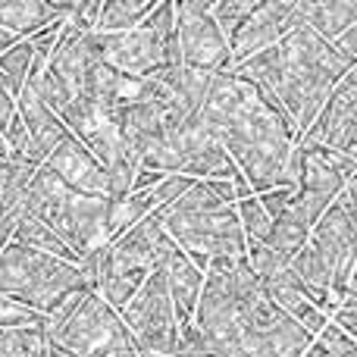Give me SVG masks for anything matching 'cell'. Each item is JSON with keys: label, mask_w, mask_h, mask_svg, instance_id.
Listing matches in <instances>:
<instances>
[{"label": "cell", "mask_w": 357, "mask_h": 357, "mask_svg": "<svg viewBox=\"0 0 357 357\" xmlns=\"http://www.w3.org/2000/svg\"><path fill=\"white\" fill-rule=\"evenodd\" d=\"M335 326L345 329V333L357 342V301L354 298H348V301L339 304V310H335Z\"/></svg>", "instance_id": "83f0119b"}, {"label": "cell", "mask_w": 357, "mask_h": 357, "mask_svg": "<svg viewBox=\"0 0 357 357\" xmlns=\"http://www.w3.org/2000/svg\"><path fill=\"white\" fill-rule=\"evenodd\" d=\"M44 335L79 357H113L138 348L123 317L98 291L69 295L54 314L44 317Z\"/></svg>", "instance_id": "277c9868"}, {"label": "cell", "mask_w": 357, "mask_h": 357, "mask_svg": "<svg viewBox=\"0 0 357 357\" xmlns=\"http://www.w3.org/2000/svg\"><path fill=\"white\" fill-rule=\"evenodd\" d=\"M126 329L132 333L135 345L144 354H160L173 357L176 342H178V320L176 307L169 298V285L163 270H151L144 285L138 289V295L119 310Z\"/></svg>", "instance_id": "ba28073f"}, {"label": "cell", "mask_w": 357, "mask_h": 357, "mask_svg": "<svg viewBox=\"0 0 357 357\" xmlns=\"http://www.w3.org/2000/svg\"><path fill=\"white\" fill-rule=\"evenodd\" d=\"M25 326H44V317L10 301V298H0V329H25Z\"/></svg>", "instance_id": "484cf974"}, {"label": "cell", "mask_w": 357, "mask_h": 357, "mask_svg": "<svg viewBox=\"0 0 357 357\" xmlns=\"http://www.w3.org/2000/svg\"><path fill=\"white\" fill-rule=\"evenodd\" d=\"M335 47H339L342 54H345V56H351V60L357 63V25H351V29H348L345 35H342L339 41H335Z\"/></svg>", "instance_id": "f1b7e54d"}, {"label": "cell", "mask_w": 357, "mask_h": 357, "mask_svg": "<svg viewBox=\"0 0 357 357\" xmlns=\"http://www.w3.org/2000/svg\"><path fill=\"white\" fill-rule=\"evenodd\" d=\"M301 16L326 41H339L351 25H357V0H298Z\"/></svg>", "instance_id": "d6986e66"}, {"label": "cell", "mask_w": 357, "mask_h": 357, "mask_svg": "<svg viewBox=\"0 0 357 357\" xmlns=\"http://www.w3.org/2000/svg\"><path fill=\"white\" fill-rule=\"evenodd\" d=\"M301 22H304V16H301V3L298 0H260L257 10L245 19V25L235 31L232 44H229L232 47V66H241L251 56L276 47Z\"/></svg>", "instance_id": "7c38bea8"}, {"label": "cell", "mask_w": 357, "mask_h": 357, "mask_svg": "<svg viewBox=\"0 0 357 357\" xmlns=\"http://www.w3.org/2000/svg\"><path fill=\"white\" fill-rule=\"evenodd\" d=\"M10 245L29 248V251L47 254V257L66 260V264H79V260H82L79 254H75L73 248H69L66 241L54 232V229H47L44 222H38V220H29V216H22V220H19V226H16V232H13Z\"/></svg>", "instance_id": "ffe728a7"}, {"label": "cell", "mask_w": 357, "mask_h": 357, "mask_svg": "<svg viewBox=\"0 0 357 357\" xmlns=\"http://www.w3.org/2000/svg\"><path fill=\"white\" fill-rule=\"evenodd\" d=\"M201 123L226 148L254 195L273 191L298 144L295 123L270 91L235 69L216 73L201 104Z\"/></svg>", "instance_id": "6da1fadb"}, {"label": "cell", "mask_w": 357, "mask_h": 357, "mask_svg": "<svg viewBox=\"0 0 357 357\" xmlns=\"http://www.w3.org/2000/svg\"><path fill=\"white\" fill-rule=\"evenodd\" d=\"M13 44H19V38H16V35H10L6 29H0V56H3L6 50L13 47Z\"/></svg>", "instance_id": "4dcf8cb0"}, {"label": "cell", "mask_w": 357, "mask_h": 357, "mask_svg": "<svg viewBox=\"0 0 357 357\" xmlns=\"http://www.w3.org/2000/svg\"><path fill=\"white\" fill-rule=\"evenodd\" d=\"M31 60H35V50L31 41H19L0 56V79L10 88L13 98H19V91L25 88V82L31 79Z\"/></svg>", "instance_id": "7402d4cb"}, {"label": "cell", "mask_w": 357, "mask_h": 357, "mask_svg": "<svg viewBox=\"0 0 357 357\" xmlns=\"http://www.w3.org/2000/svg\"><path fill=\"white\" fill-rule=\"evenodd\" d=\"M257 3L260 0H220V3L210 6V16H213V22L220 25L222 38H226L229 44H232L235 31L245 25V19L257 10Z\"/></svg>", "instance_id": "cb8c5ba5"}, {"label": "cell", "mask_w": 357, "mask_h": 357, "mask_svg": "<svg viewBox=\"0 0 357 357\" xmlns=\"http://www.w3.org/2000/svg\"><path fill=\"white\" fill-rule=\"evenodd\" d=\"M235 207H238V220H241V229H245V241H248V245H260V241L270 238L273 220L266 216V210L260 207L257 195L241 197Z\"/></svg>", "instance_id": "603a6c76"}, {"label": "cell", "mask_w": 357, "mask_h": 357, "mask_svg": "<svg viewBox=\"0 0 357 357\" xmlns=\"http://www.w3.org/2000/svg\"><path fill=\"white\" fill-rule=\"evenodd\" d=\"M44 326H25V329H0V357H29L38 345Z\"/></svg>", "instance_id": "d4e9b609"}, {"label": "cell", "mask_w": 357, "mask_h": 357, "mask_svg": "<svg viewBox=\"0 0 357 357\" xmlns=\"http://www.w3.org/2000/svg\"><path fill=\"white\" fill-rule=\"evenodd\" d=\"M157 270H163L167 276V285H169V298H173V307H176V320L178 326H188L195 320V310H197V301H201V291H204V273L197 270L195 264L188 260V254L182 248H173L167 254Z\"/></svg>", "instance_id": "2e32d148"}, {"label": "cell", "mask_w": 357, "mask_h": 357, "mask_svg": "<svg viewBox=\"0 0 357 357\" xmlns=\"http://www.w3.org/2000/svg\"><path fill=\"white\" fill-rule=\"evenodd\" d=\"M44 167L50 169L69 191L85 197H107L110 201V178H107V169L98 163V157L79 142V138L69 132L66 142L47 157Z\"/></svg>", "instance_id": "5bb4252c"}, {"label": "cell", "mask_w": 357, "mask_h": 357, "mask_svg": "<svg viewBox=\"0 0 357 357\" xmlns=\"http://www.w3.org/2000/svg\"><path fill=\"white\" fill-rule=\"evenodd\" d=\"M154 216L201 273H207L213 257H248L245 229L235 204L220 210H182L169 204L154 210Z\"/></svg>", "instance_id": "8992f818"}, {"label": "cell", "mask_w": 357, "mask_h": 357, "mask_svg": "<svg viewBox=\"0 0 357 357\" xmlns=\"http://www.w3.org/2000/svg\"><path fill=\"white\" fill-rule=\"evenodd\" d=\"M157 0H104L98 16V35H119L129 31L135 25H142L144 19L154 13Z\"/></svg>", "instance_id": "44dd1931"}, {"label": "cell", "mask_w": 357, "mask_h": 357, "mask_svg": "<svg viewBox=\"0 0 357 357\" xmlns=\"http://www.w3.org/2000/svg\"><path fill=\"white\" fill-rule=\"evenodd\" d=\"M176 248V241L163 232L160 220L154 213L148 220H142L138 226H132L126 235H119L116 241H110V251L123 260L126 266H135V270H157V266L167 260V254Z\"/></svg>", "instance_id": "9a60e30c"}, {"label": "cell", "mask_w": 357, "mask_h": 357, "mask_svg": "<svg viewBox=\"0 0 357 357\" xmlns=\"http://www.w3.org/2000/svg\"><path fill=\"white\" fill-rule=\"evenodd\" d=\"M210 0H182L176 3V41L182 66L204 73H229L232 47L222 38L220 25L210 16Z\"/></svg>", "instance_id": "30bf717a"}, {"label": "cell", "mask_w": 357, "mask_h": 357, "mask_svg": "<svg viewBox=\"0 0 357 357\" xmlns=\"http://www.w3.org/2000/svg\"><path fill=\"white\" fill-rule=\"evenodd\" d=\"M16 110L25 126V160L35 163V167H44L47 157L66 142L69 129L63 126V119L38 98V88L31 79L25 82V88L19 91Z\"/></svg>", "instance_id": "4fadbf2b"}, {"label": "cell", "mask_w": 357, "mask_h": 357, "mask_svg": "<svg viewBox=\"0 0 357 357\" xmlns=\"http://www.w3.org/2000/svg\"><path fill=\"white\" fill-rule=\"evenodd\" d=\"M19 220H22V216H3V220H0V254H3V248L13 241V232H16Z\"/></svg>", "instance_id": "f546056e"}, {"label": "cell", "mask_w": 357, "mask_h": 357, "mask_svg": "<svg viewBox=\"0 0 357 357\" xmlns=\"http://www.w3.org/2000/svg\"><path fill=\"white\" fill-rule=\"evenodd\" d=\"M104 63L126 79H148L167 66V47L176 38V3L163 0L142 25L119 35H98Z\"/></svg>", "instance_id": "52a82bcc"}, {"label": "cell", "mask_w": 357, "mask_h": 357, "mask_svg": "<svg viewBox=\"0 0 357 357\" xmlns=\"http://www.w3.org/2000/svg\"><path fill=\"white\" fill-rule=\"evenodd\" d=\"M75 291H91L79 264H66L19 245H6L0 254V298L47 317Z\"/></svg>", "instance_id": "5b68a950"}, {"label": "cell", "mask_w": 357, "mask_h": 357, "mask_svg": "<svg viewBox=\"0 0 357 357\" xmlns=\"http://www.w3.org/2000/svg\"><path fill=\"white\" fill-rule=\"evenodd\" d=\"M310 248L320 251L333 273V298L345 301V289L357 264V176L345 185L335 204L317 220L310 232Z\"/></svg>", "instance_id": "9c48e42d"}, {"label": "cell", "mask_w": 357, "mask_h": 357, "mask_svg": "<svg viewBox=\"0 0 357 357\" xmlns=\"http://www.w3.org/2000/svg\"><path fill=\"white\" fill-rule=\"evenodd\" d=\"M291 197H295V191L273 188V191H264V195H257V201H260V207L266 210V216H270V220H276V216H282L285 210H289Z\"/></svg>", "instance_id": "4316f807"}, {"label": "cell", "mask_w": 357, "mask_h": 357, "mask_svg": "<svg viewBox=\"0 0 357 357\" xmlns=\"http://www.w3.org/2000/svg\"><path fill=\"white\" fill-rule=\"evenodd\" d=\"M22 216L54 229L79 257H85L94 248L107 245L110 201L107 197L75 195L47 167H38V173L29 185V195H25Z\"/></svg>", "instance_id": "3957f363"}, {"label": "cell", "mask_w": 357, "mask_h": 357, "mask_svg": "<svg viewBox=\"0 0 357 357\" xmlns=\"http://www.w3.org/2000/svg\"><path fill=\"white\" fill-rule=\"evenodd\" d=\"M298 148H329L339 154H357V66L335 85L314 126L298 138Z\"/></svg>", "instance_id": "8fae6325"}, {"label": "cell", "mask_w": 357, "mask_h": 357, "mask_svg": "<svg viewBox=\"0 0 357 357\" xmlns=\"http://www.w3.org/2000/svg\"><path fill=\"white\" fill-rule=\"evenodd\" d=\"M144 279H148V270L126 266L123 260L110 251V245L98 248V295L104 298L116 314L138 295V289L144 285Z\"/></svg>", "instance_id": "ac0fdd59"}, {"label": "cell", "mask_w": 357, "mask_h": 357, "mask_svg": "<svg viewBox=\"0 0 357 357\" xmlns=\"http://www.w3.org/2000/svg\"><path fill=\"white\" fill-rule=\"evenodd\" d=\"M75 3H50V0H0V29L19 41L35 38L38 31L69 19Z\"/></svg>", "instance_id": "e0dca14e"}, {"label": "cell", "mask_w": 357, "mask_h": 357, "mask_svg": "<svg viewBox=\"0 0 357 357\" xmlns=\"http://www.w3.org/2000/svg\"><path fill=\"white\" fill-rule=\"evenodd\" d=\"M357 66L333 41L320 38L307 22H301L291 35H285L276 47L232 66L238 75L251 79L264 91L282 104L289 119L295 123L298 138L314 126L329 94L342 79Z\"/></svg>", "instance_id": "7a4b0ae2"}]
</instances>
